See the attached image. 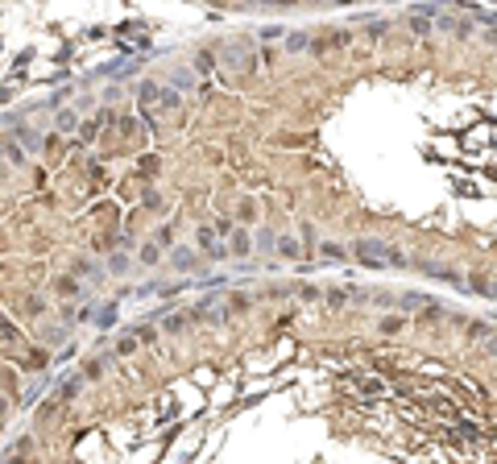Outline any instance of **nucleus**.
<instances>
[{"label":"nucleus","mask_w":497,"mask_h":464,"mask_svg":"<svg viewBox=\"0 0 497 464\" xmlns=\"http://www.w3.org/2000/svg\"><path fill=\"white\" fill-rule=\"evenodd\" d=\"M418 303H427V299H423V294H402V303H398V307H402V311H414Z\"/></svg>","instance_id":"obj_36"},{"label":"nucleus","mask_w":497,"mask_h":464,"mask_svg":"<svg viewBox=\"0 0 497 464\" xmlns=\"http://www.w3.org/2000/svg\"><path fill=\"white\" fill-rule=\"evenodd\" d=\"M464 332H468V340H489L493 332H489V324H477V320H468L464 324Z\"/></svg>","instance_id":"obj_21"},{"label":"nucleus","mask_w":497,"mask_h":464,"mask_svg":"<svg viewBox=\"0 0 497 464\" xmlns=\"http://www.w3.org/2000/svg\"><path fill=\"white\" fill-rule=\"evenodd\" d=\"M353 385L361 390L365 398H381V394H386V385H381V377H365V373H357V377H353Z\"/></svg>","instance_id":"obj_4"},{"label":"nucleus","mask_w":497,"mask_h":464,"mask_svg":"<svg viewBox=\"0 0 497 464\" xmlns=\"http://www.w3.org/2000/svg\"><path fill=\"white\" fill-rule=\"evenodd\" d=\"M46 149H50V153H58V149H62V137H58V133H46V141H42Z\"/></svg>","instance_id":"obj_39"},{"label":"nucleus","mask_w":497,"mask_h":464,"mask_svg":"<svg viewBox=\"0 0 497 464\" xmlns=\"http://www.w3.org/2000/svg\"><path fill=\"white\" fill-rule=\"evenodd\" d=\"M104 369H108V357H91V361H83V381H100Z\"/></svg>","instance_id":"obj_10"},{"label":"nucleus","mask_w":497,"mask_h":464,"mask_svg":"<svg viewBox=\"0 0 497 464\" xmlns=\"http://www.w3.org/2000/svg\"><path fill=\"white\" fill-rule=\"evenodd\" d=\"M481 357H489V361H497V332L489 336V340H485V344H481Z\"/></svg>","instance_id":"obj_34"},{"label":"nucleus","mask_w":497,"mask_h":464,"mask_svg":"<svg viewBox=\"0 0 497 464\" xmlns=\"http://www.w3.org/2000/svg\"><path fill=\"white\" fill-rule=\"evenodd\" d=\"M236 216H240V220H257V203H249V199H245V203L236 207Z\"/></svg>","instance_id":"obj_30"},{"label":"nucleus","mask_w":497,"mask_h":464,"mask_svg":"<svg viewBox=\"0 0 497 464\" xmlns=\"http://www.w3.org/2000/svg\"><path fill=\"white\" fill-rule=\"evenodd\" d=\"M0 381H4V390H8V394H17V377H13V373H0Z\"/></svg>","instance_id":"obj_43"},{"label":"nucleus","mask_w":497,"mask_h":464,"mask_svg":"<svg viewBox=\"0 0 497 464\" xmlns=\"http://www.w3.org/2000/svg\"><path fill=\"white\" fill-rule=\"evenodd\" d=\"M154 245H158V249H170V245H175V232H170V228H158V240H154Z\"/></svg>","instance_id":"obj_35"},{"label":"nucleus","mask_w":497,"mask_h":464,"mask_svg":"<svg viewBox=\"0 0 497 464\" xmlns=\"http://www.w3.org/2000/svg\"><path fill=\"white\" fill-rule=\"evenodd\" d=\"M54 290H58L62 299H75V294H79V278H75V274H62V278H54Z\"/></svg>","instance_id":"obj_12"},{"label":"nucleus","mask_w":497,"mask_h":464,"mask_svg":"<svg viewBox=\"0 0 497 464\" xmlns=\"http://www.w3.org/2000/svg\"><path fill=\"white\" fill-rule=\"evenodd\" d=\"M162 92H166V88H158L154 79H145V83L137 88V100H141V108H149V104H162Z\"/></svg>","instance_id":"obj_6"},{"label":"nucleus","mask_w":497,"mask_h":464,"mask_svg":"<svg viewBox=\"0 0 497 464\" xmlns=\"http://www.w3.org/2000/svg\"><path fill=\"white\" fill-rule=\"evenodd\" d=\"M195 261H199V253H191V249H175L170 253V266H179V270H191Z\"/></svg>","instance_id":"obj_16"},{"label":"nucleus","mask_w":497,"mask_h":464,"mask_svg":"<svg viewBox=\"0 0 497 464\" xmlns=\"http://www.w3.org/2000/svg\"><path fill=\"white\" fill-rule=\"evenodd\" d=\"M95 129H100V121H88V125H79V141L88 145V141H95Z\"/></svg>","instance_id":"obj_29"},{"label":"nucleus","mask_w":497,"mask_h":464,"mask_svg":"<svg viewBox=\"0 0 497 464\" xmlns=\"http://www.w3.org/2000/svg\"><path fill=\"white\" fill-rule=\"evenodd\" d=\"M353 257L361 261L365 270H381V266L390 261V245H381V240H373V236H357V240H353Z\"/></svg>","instance_id":"obj_1"},{"label":"nucleus","mask_w":497,"mask_h":464,"mask_svg":"<svg viewBox=\"0 0 497 464\" xmlns=\"http://www.w3.org/2000/svg\"><path fill=\"white\" fill-rule=\"evenodd\" d=\"M108 270H112V274H125V270H129V257H125V253H112V257H108Z\"/></svg>","instance_id":"obj_27"},{"label":"nucleus","mask_w":497,"mask_h":464,"mask_svg":"<svg viewBox=\"0 0 497 464\" xmlns=\"http://www.w3.org/2000/svg\"><path fill=\"white\" fill-rule=\"evenodd\" d=\"M410 29H414V38H427L431 34V21L427 17H410Z\"/></svg>","instance_id":"obj_26"},{"label":"nucleus","mask_w":497,"mask_h":464,"mask_svg":"<svg viewBox=\"0 0 497 464\" xmlns=\"http://www.w3.org/2000/svg\"><path fill=\"white\" fill-rule=\"evenodd\" d=\"M273 249H278V257H286V261H299V257H303V240H294V236H278Z\"/></svg>","instance_id":"obj_3"},{"label":"nucleus","mask_w":497,"mask_h":464,"mask_svg":"<svg viewBox=\"0 0 497 464\" xmlns=\"http://www.w3.org/2000/svg\"><path fill=\"white\" fill-rule=\"evenodd\" d=\"M286 50H307V38H303V34H294V38H286Z\"/></svg>","instance_id":"obj_41"},{"label":"nucleus","mask_w":497,"mask_h":464,"mask_svg":"<svg viewBox=\"0 0 497 464\" xmlns=\"http://www.w3.org/2000/svg\"><path fill=\"white\" fill-rule=\"evenodd\" d=\"M141 203H145L149 212H166V203H162V195H158V191H145V195H141Z\"/></svg>","instance_id":"obj_24"},{"label":"nucleus","mask_w":497,"mask_h":464,"mask_svg":"<svg viewBox=\"0 0 497 464\" xmlns=\"http://www.w3.org/2000/svg\"><path fill=\"white\" fill-rule=\"evenodd\" d=\"M0 336H4V340H17V336H21V327L13 324L8 315H0Z\"/></svg>","instance_id":"obj_25"},{"label":"nucleus","mask_w":497,"mask_h":464,"mask_svg":"<svg viewBox=\"0 0 497 464\" xmlns=\"http://www.w3.org/2000/svg\"><path fill=\"white\" fill-rule=\"evenodd\" d=\"M158 170H162V158H158V153L137 158V175H141V179H158Z\"/></svg>","instance_id":"obj_7"},{"label":"nucleus","mask_w":497,"mask_h":464,"mask_svg":"<svg viewBox=\"0 0 497 464\" xmlns=\"http://www.w3.org/2000/svg\"><path fill=\"white\" fill-rule=\"evenodd\" d=\"M4 153H8V162H17V166H25V149H21L17 141H4Z\"/></svg>","instance_id":"obj_23"},{"label":"nucleus","mask_w":497,"mask_h":464,"mask_svg":"<svg viewBox=\"0 0 497 464\" xmlns=\"http://www.w3.org/2000/svg\"><path fill=\"white\" fill-rule=\"evenodd\" d=\"M46 365H50V357H46L42 348H34V353L21 361V369H46Z\"/></svg>","instance_id":"obj_19"},{"label":"nucleus","mask_w":497,"mask_h":464,"mask_svg":"<svg viewBox=\"0 0 497 464\" xmlns=\"http://www.w3.org/2000/svg\"><path fill=\"white\" fill-rule=\"evenodd\" d=\"M179 104H182V95H179V92H170V88L162 92V108H166V112H170V108H179Z\"/></svg>","instance_id":"obj_32"},{"label":"nucleus","mask_w":497,"mask_h":464,"mask_svg":"<svg viewBox=\"0 0 497 464\" xmlns=\"http://www.w3.org/2000/svg\"><path fill=\"white\" fill-rule=\"evenodd\" d=\"M489 299H497V282H493V294H489Z\"/></svg>","instance_id":"obj_45"},{"label":"nucleus","mask_w":497,"mask_h":464,"mask_svg":"<svg viewBox=\"0 0 497 464\" xmlns=\"http://www.w3.org/2000/svg\"><path fill=\"white\" fill-rule=\"evenodd\" d=\"M418 320H444V307H435V303H427V307L418 311Z\"/></svg>","instance_id":"obj_31"},{"label":"nucleus","mask_w":497,"mask_h":464,"mask_svg":"<svg viewBox=\"0 0 497 464\" xmlns=\"http://www.w3.org/2000/svg\"><path fill=\"white\" fill-rule=\"evenodd\" d=\"M8 415V402H4V398H0V418Z\"/></svg>","instance_id":"obj_44"},{"label":"nucleus","mask_w":497,"mask_h":464,"mask_svg":"<svg viewBox=\"0 0 497 464\" xmlns=\"http://www.w3.org/2000/svg\"><path fill=\"white\" fill-rule=\"evenodd\" d=\"M54 125H58V129H62V133H71V129H79V116H75V108H62V112H58V121H54Z\"/></svg>","instance_id":"obj_17"},{"label":"nucleus","mask_w":497,"mask_h":464,"mask_svg":"<svg viewBox=\"0 0 497 464\" xmlns=\"http://www.w3.org/2000/svg\"><path fill=\"white\" fill-rule=\"evenodd\" d=\"M195 240H199V249H203L207 257H216V261H220V257H228V245H220V240H216L212 224H203V228L195 232Z\"/></svg>","instance_id":"obj_2"},{"label":"nucleus","mask_w":497,"mask_h":464,"mask_svg":"<svg viewBox=\"0 0 497 464\" xmlns=\"http://www.w3.org/2000/svg\"><path fill=\"white\" fill-rule=\"evenodd\" d=\"M319 253H323L327 261H344V257H348V249L336 245V240H319Z\"/></svg>","instance_id":"obj_14"},{"label":"nucleus","mask_w":497,"mask_h":464,"mask_svg":"<svg viewBox=\"0 0 497 464\" xmlns=\"http://www.w3.org/2000/svg\"><path fill=\"white\" fill-rule=\"evenodd\" d=\"M245 307H249V294H232L228 299V311H245Z\"/></svg>","instance_id":"obj_37"},{"label":"nucleus","mask_w":497,"mask_h":464,"mask_svg":"<svg viewBox=\"0 0 497 464\" xmlns=\"http://www.w3.org/2000/svg\"><path fill=\"white\" fill-rule=\"evenodd\" d=\"M212 232H216V236H228V232H232V220H224V216H220V220L212 224Z\"/></svg>","instance_id":"obj_40"},{"label":"nucleus","mask_w":497,"mask_h":464,"mask_svg":"<svg viewBox=\"0 0 497 464\" xmlns=\"http://www.w3.org/2000/svg\"><path fill=\"white\" fill-rule=\"evenodd\" d=\"M121 133L133 137V133H137V116H121Z\"/></svg>","instance_id":"obj_38"},{"label":"nucleus","mask_w":497,"mask_h":464,"mask_svg":"<svg viewBox=\"0 0 497 464\" xmlns=\"http://www.w3.org/2000/svg\"><path fill=\"white\" fill-rule=\"evenodd\" d=\"M228 253H236V257H249L253 253V236L240 228V232H232V245H228Z\"/></svg>","instance_id":"obj_9"},{"label":"nucleus","mask_w":497,"mask_h":464,"mask_svg":"<svg viewBox=\"0 0 497 464\" xmlns=\"http://www.w3.org/2000/svg\"><path fill=\"white\" fill-rule=\"evenodd\" d=\"M299 299L315 303V299H323V290H319V286H311V282H303V286H299Z\"/></svg>","instance_id":"obj_28"},{"label":"nucleus","mask_w":497,"mask_h":464,"mask_svg":"<svg viewBox=\"0 0 497 464\" xmlns=\"http://www.w3.org/2000/svg\"><path fill=\"white\" fill-rule=\"evenodd\" d=\"M390 261H394V266H407V253H402V249H394V245H390Z\"/></svg>","instance_id":"obj_42"},{"label":"nucleus","mask_w":497,"mask_h":464,"mask_svg":"<svg viewBox=\"0 0 497 464\" xmlns=\"http://www.w3.org/2000/svg\"><path fill=\"white\" fill-rule=\"evenodd\" d=\"M137 348H141V340H137V332H129V336H121V340H116L112 357H133Z\"/></svg>","instance_id":"obj_11"},{"label":"nucleus","mask_w":497,"mask_h":464,"mask_svg":"<svg viewBox=\"0 0 497 464\" xmlns=\"http://www.w3.org/2000/svg\"><path fill=\"white\" fill-rule=\"evenodd\" d=\"M21 315H29V320H42V315H46V299L29 294V299H25V307H21Z\"/></svg>","instance_id":"obj_15"},{"label":"nucleus","mask_w":497,"mask_h":464,"mask_svg":"<svg viewBox=\"0 0 497 464\" xmlns=\"http://www.w3.org/2000/svg\"><path fill=\"white\" fill-rule=\"evenodd\" d=\"M75 278H100V266L95 261H75Z\"/></svg>","instance_id":"obj_22"},{"label":"nucleus","mask_w":497,"mask_h":464,"mask_svg":"<svg viewBox=\"0 0 497 464\" xmlns=\"http://www.w3.org/2000/svg\"><path fill=\"white\" fill-rule=\"evenodd\" d=\"M162 327H166V332H186V327H191V315H179V311H175V315L162 320Z\"/></svg>","instance_id":"obj_20"},{"label":"nucleus","mask_w":497,"mask_h":464,"mask_svg":"<svg viewBox=\"0 0 497 464\" xmlns=\"http://www.w3.org/2000/svg\"><path fill=\"white\" fill-rule=\"evenodd\" d=\"M407 315H381L377 320V336H398V332H407Z\"/></svg>","instance_id":"obj_5"},{"label":"nucleus","mask_w":497,"mask_h":464,"mask_svg":"<svg viewBox=\"0 0 497 464\" xmlns=\"http://www.w3.org/2000/svg\"><path fill=\"white\" fill-rule=\"evenodd\" d=\"M137 257H141V266H158V261H162V249H158V245H141Z\"/></svg>","instance_id":"obj_18"},{"label":"nucleus","mask_w":497,"mask_h":464,"mask_svg":"<svg viewBox=\"0 0 497 464\" xmlns=\"http://www.w3.org/2000/svg\"><path fill=\"white\" fill-rule=\"evenodd\" d=\"M137 340H141V344H154V340H158V327H137Z\"/></svg>","instance_id":"obj_33"},{"label":"nucleus","mask_w":497,"mask_h":464,"mask_svg":"<svg viewBox=\"0 0 497 464\" xmlns=\"http://www.w3.org/2000/svg\"><path fill=\"white\" fill-rule=\"evenodd\" d=\"M323 299H327L332 307H344L348 299H361V290H353V286H348V290H344V286H332V290H323Z\"/></svg>","instance_id":"obj_8"},{"label":"nucleus","mask_w":497,"mask_h":464,"mask_svg":"<svg viewBox=\"0 0 497 464\" xmlns=\"http://www.w3.org/2000/svg\"><path fill=\"white\" fill-rule=\"evenodd\" d=\"M468 290H477V294H485V299H489V294H493V282H489V274H481V270H477V274H468Z\"/></svg>","instance_id":"obj_13"}]
</instances>
